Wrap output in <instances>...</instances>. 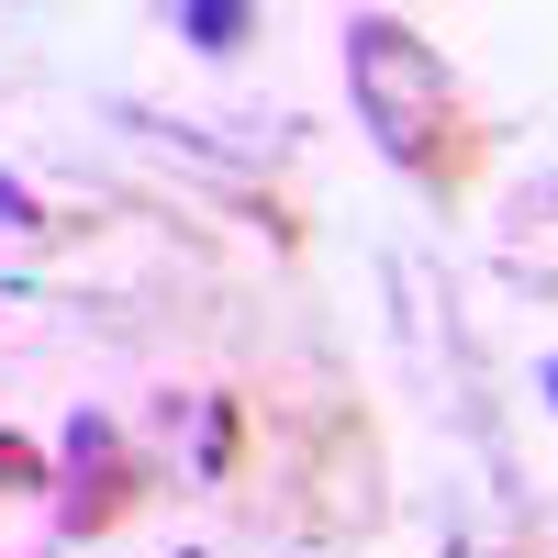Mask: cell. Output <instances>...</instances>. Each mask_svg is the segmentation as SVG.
Wrapping results in <instances>:
<instances>
[{"mask_svg": "<svg viewBox=\"0 0 558 558\" xmlns=\"http://www.w3.org/2000/svg\"><path fill=\"white\" fill-rule=\"evenodd\" d=\"M547 413H558V357H547Z\"/></svg>", "mask_w": 558, "mask_h": 558, "instance_id": "obj_6", "label": "cell"}, {"mask_svg": "<svg viewBox=\"0 0 558 558\" xmlns=\"http://www.w3.org/2000/svg\"><path fill=\"white\" fill-rule=\"evenodd\" d=\"M34 492H57V470H45V447L0 425V502H34Z\"/></svg>", "mask_w": 558, "mask_h": 558, "instance_id": "obj_4", "label": "cell"}, {"mask_svg": "<svg viewBox=\"0 0 558 558\" xmlns=\"http://www.w3.org/2000/svg\"><path fill=\"white\" fill-rule=\"evenodd\" d=\"M347 101H357V134L402 179H425L436 202L481 191V123H470V101H458L447 57L402 12H347Z\"/></svg>", "mask_w": 558, "mask_h": 558, "instance_id": "obj_1", "label": "cell"}, {"mask_svg": "<svg viewBox=\"0 0 558 558\" xmlns=\"http://www.w3.org/2000/svg\"><path fill=\"white\" fill-rule=\"evenodd\" d=\"M0 223H23V235H34V202H23V179H0Z\"/></svg>", "mask_w": 558, "mask_h": 558, "instance_id": "obj_5", "label": "cell"}, {"mask_svg": "<svg viewBox=\"0 0 558 558\" xmlns=\"http://www.w3.org/2000/svg\"><path fill=\"white\" fill-rule=\"evenodd\" d=\"M146 492H157V458L112 413H78L68 425V481H57V536H112Z\"/></svg>", "mask_w": 558, "mask_h": 558, "instance_id": "obj_2", "label": "cell"}, {"mask_svg": "<svg viewBox=\"0 0 558 558\" xmlns=\"http://www.w3.org/2000/svg\"><path fill=\"white\" fill-rule=\"evenodd\" d=\"M246 34H257L246 0H179V45H202V57H235Z\"/></svg>", "mask_w": 558, "mask_h": 558, "instance_id": "obj_3", "label": "cell"}]
</instances>
